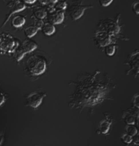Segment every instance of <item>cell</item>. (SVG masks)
<instances>
[{
  "mask_svg": "<svg viewBox=\"0 0 139 146\" xmlns=\"http://www.w3.org/2000/svg\"><path fill=\"white\" fill-rule=\"evenodd\" d=\"M132 10L136 14H139V1H135L132 5Z\"/></svg>",
  "mask_w": 139,
  "mask_h": 146,
  "instance_id": "23",
  "label": "cell"
},
{
  "mask_svg": "<svg viewBox=\"0 0 139 146\" xmlns=\"http://www.w3.org/2000/svg\"><path fill=\"white\" fill-rule=\"evenodd\" d=\"M126 64L130 67V70L139 74V50H136L130 55Z\"/></svg>",
  "mask_w": 139,
  "mask_h": 146,
  "instance_id": "8",
  "label": "cell"
},
{
  "mask_svg": "<svg viewBox=\"0 0 139 146\" xmlns=\"http://www.w3.org/2000/svg\"><path fill=\"white\" fill-rule=\"evenodd\" d=\"M26 68L32 75L39 76L45 72L46 62L41 56L33 55L27 60Z\"/></svg>",
  "mask_w": 139,
  "mask_h": 146,
  "instance_id": "1",
  "label": "cell"
},
{
  "mask_svg": "<svg viewBox=\"0 0 139 146\" xmlns=\"http://www.w3.org/2000/svg\"><path fill=\"white\" fill-rule=\"evenodd\" d=\"M136 124H137V127H138L139 129V112L136 116Z\"/></svg>",
  "mask_w": 139,
  "mask_h": 146,
  "instance_id": "29",
  "label": "cell"
},
{
  "mask_svg": "<svg viewBox=\"0 0 139 146\" xmlns=\"http://www.w3.org/2000/svg\"><path fill=\"white\" fill-rule=\"evenodd\" d=\"M112 36L108 33L100 30L95 33L94 39L98 46L105 47L107 45L112 43Z\"/></svg>",
  "mask_w": 139,
  "mask_h": 146,
  "instance_id": "5",
  "label": "cell"
},
{
  "mask_svg": "<svg viewBox=\"0 0 139 146\" xmlns=\"http://www.w3.org/2000/svg\"><path fill=\"white\" fill-rule=\"evenodd\" d=\"M130 146H139V143H136V142H134V143H132Z\"/></svg>",
  "mask_w": 139,
  "mask_h": 146,
  "instance_id": "30",
  "label": "cell"
},
{
  "mask_svg": "<svg viewBox=\"0 0 139 146\" xmlns=\"http://www.w3.org/2000/svg\"><path fill=\"white\" fill-rule=\"evenodd\" d=\"M22 1H23L24 3H28V4H33V3H34L37 0H22Z\"/></svg>",
  "mask_w": 139,
  "mask_h": 146,
  "instance_id": "27",
  "label": "cell"
},
{
  "mask_svg": "<svg viewBox=\"0 0 139 146\" xmlns=\"http://www.w3.org/2000/svg\"><path fill=\"white\" fill-rule=\"evenodd\" d=\"M31 20L33 21V26L36 27L39 29H41V27H43V21H42V20L38 19V18H35L33 16H32L31 17Z\"/></svg>",
  "mask_w": 139,
  "mask_h": 146,
  "instance_id": "21",
  "label": "cell"
},
{
  "mask_svg": "<svg viewBox=\"0 0 139 146\" xmlns=\"http://www.w3.org/2000/svg\"><path fill=\"white\" fill-rule=\"evenodd\" d=\"M113 0H99L100 4L102 5V6L107 7L108 5H109L112 3Z\"/></svg>",
  "mask_w": 139,
  "mask_h": 146,
  "instance_id": "25",
  "label": "cell"
},
{
  "mask_svg": "<svg viewBox=\"0 0 139 146\" xmlns=\"http://www.w3.org/2000/svg\"><path fill=\"white\" fill-rule=\"evenodd\" d=\"M67 3H66V1H63V0H58L57 2L54 4V8H55L56 10L63 11L67 8Z\"/></svg>",
  "mask_w": 139,
  "mask_h": 146,
  "instance_id": "20",
  "label": "cell"
},
{
  "mask_svg": "<svg viewBox=\"0 0 139 146\" xmlns=\"http://www.w3.org/2000/svg\"><path fill=\"white\" fill-rule=\"evenodd\" d=\"M65 19V13L63 11L57 10L50 17V23L53 25H59L63 23Z\"/></svg>",
  "mask_w": 139,
  "mask_h": 146,
  "instance_id": "10",
  "label": "cell"
},
{
  "mask_svg": "<svg viewBox=\"0 0 139 146\" xmlns=\"http://www.w3.org/2000/svg\"><path fill=\"white\" fill-rule=\"evenodd\" d=\"M134 142L136 143H139V133H136V135L134 136V139H133Z\"/></svg>",
  "mask_w": 139,
  "mask_h": 146,
  "instance_id": "28",
  "label": "cell"
},
{
  "mask_svg": "<svg viewBox=\"0 0 139 146\" xmlns=\"http://www.w3.org/2000/svg\"><path fill=\"white\" fill-rule=\"evenodd\" d=\"M120 14L116 16V18L111 19L102 20L100 21L98 24V27L100 29V31H103L111 35V36H116L120 33L121 30V27L120 25Z\"/></svg>",
  "mask_w": 139,
  "mask_h": 146,
  "instance_id": "3",
  "label": "cell"
},
{
  "mask_svg": "<svg viewBox=\"0 0 139 146\" xmlns=\"http://www.w3.org/2000/svg\"><path fill=\"white\" fill-rule=\"evenodd\" d=\"M41 29L42 32H43V33L45 35H47V36L52 35V34H54V33H55V31H56L54 25H53L52 23H49V22L43 23V27H41Z\"/></svg>",
  "mask_w": 139,
  "mask_h": 146,
  "instance_id": "13",
  "label": "cell"
},
{
  "mask_svg": "<svg viewBox=\"0 0 139 146\" xmlns=\"http://www.w3.org/2000/svg\"><path fill=\"white\" fill-rule=\"evenodd\" d=\"M13 54H14V58H15V60L17 62H19L20 60H21L22 59H23L24 56L25 55V53L22 51L21 47H20V45H19V47L16 49V50L14 51Z\"/></svg>",
  "mask_w": 139,
  "mask_h": 146,
  "instance_id": "19",
  "label": "cell"
},
{
  "mask_svg": "<svg viewBox=\"0 0 139 146\" xmlns=\"http://www.w3.org/2000/svg\"><path fill=\"white\" fill-rule=\"evenodd\" d=\"M132 104L134 107L139 109V94L134 95L132 98Z\"/></svg>",
  "mask_w": 139,
  "mask_h": 146,
  "instance_id": "24",
  "label": "cell"
},
{
  "mask_svg": "<svg viewBox=\"0 0 139 146\" xmlns=\"http://www.w3.org/2000/svg\"><path fill=\"white\" fill-rule=\"evenodd\" d=\"M38 47L37 43L35 42L33 40L29 39H27L22 43L21 45H20V47L22 51L25 53V54H29V53L32 52Z\"/></svg>",
  "mask_w": 139,
  "mask_h": 146,
  "instance_id": "9",
  "label": "cell"
},
{
  "mask_svg": "<svg viewBox=\"0 0 139 146\" xmlns=\"http://www.w3.org/2000/svg\"><path fill=\"white\" fill-rule=\"evenodd\" d=\"M10 7H11L10 12H9V14L6 16L5 21L3 22L1 27H3L5 26V24L8 23V21H9V19H10V18L13 15L14 13L21 12V11L24 10L25 8H26L25 3H24L23 1H21V0H16V1H13V3H12V4Z\"/></svg>",
  "mask_w": 139,
  "mask_h": 146,
  "instance_id": "7",
  "label": "cell"
},
{
  "mask_svg": "<svg viewBox=\"0 0 139 146\" xmlns=\"http://www.w3.org/2000/svg\"><path fill=\"white\" fill-rule=\"evenodd\" d=\"M3 136L0 135V145H1V144L2 143V142H3Z\"/></svg>",
  "mask_w": 139,
  "mask_h": 146,
  "instance_id": "31",
  "label": "cell"
},
{
  "mask_svg": "<svg viewBox=\"0 0 139 146\" xmlns=\"http://www.w3.org/2000/svg\"><path fill=\"white\" fill-rule=\"evenodd\" d=\"M19 43L9 33L0 34V54H13Z\"/></svg>",
  "mask_w": 139,
  "mask_h": 146,
  "instance_id": "2",
  "label": "cell"
},
{
  "mask_svg": "<svg viewBox=\"0 0 139 146\" xmlns=\"http://www.w3.org/2000/svg\"><path fill=\"white\" fill-rule=\"evenodd\" d=\"M45 96V94L41 92H33L29 94L27 98V103L29 106L33 108H37L41 104L43 101V98Z\"/></svg>",
  "mask_w": 139,
  "mask_h": 146,
  "instance_id": "6",
  "label": "cell"
},
{
  "mask_svg": "<svg viewBox=\"0 0 139 146\" xmlns=\"http://www.w3.org/2000/svg\"><path fill=\"white\" fill-rule=\"evenodd\" d=\"M121 139H122V140L124 142V143H128V144L131 143L133 141L132 137H131L130 135H128L126 134V133H125V134L122 135V137H121Z\"/></svg>",
  "mask_w": 139,
  "mask_h": 146,
  "instance_id": "22",
  "label": "cell"
},
{
  "mask_svg": "<svg viewBox=\"0 0 139 146\" xmlns=\"http://www.w3.org/2000/svg\"><path fill=\"white\" fill-rule=\"evenodd\" d=\"M125 132L126 134L130 135L133 137L136 133H138V130L134 125H127L125 127Z\"/></svg>",
  "mask_w": 139,
  "mask_h": 146,
  "instance_id": "18",
  "label": "cell"
},
{
  "mask_svg": "<svg viewBox=\"0 0 139 146\" xmlns=\"http://www.w3.org/2000/svg\"><path fill=\"white\" fill-rule=\"evenodd\" d=\"M92 5H84L82 4H74L72 5L69 9V15L73 21H77L80 19L84 15V12L87 9L92 8Z\"/></svg>",
  "mask_w": 139,
  "mask_h": 146,
  "instance_id": "4",
  "label": "cell"
},
{
  "mask_svg": "<svg viewBox=\"0 0 139 146\" xmlns=\"http://www.w3.org/2000/svg\"><path fill=\"white\" fill-rule=\"evenodd\" d=\"M123 119L128 125H133L136 123V117L130 112H126L123 115Z\"/></svg>",
  "mask_w": 139,
  "mask_h": 146,
  "instance_id": "16",
  "label": "cell"
},
{
  "mask_svg": "<svg viewBox=\"0 0 139 146\" xmlns=\"http://www.w3.org/2000/svg\"><path fill=\"white\" fill-rule=\"evenodd\" d=\"M5 102V96L3 94V93L0 91V106H1L3 102Z\"/></svg>",
  "mask_w": 139,
  "mask_h": 146,
  "instance_id": "26",
  "label": "cell"
},
{
  "mask_svg": "<svg viewBox=\"0 0 139 146\" xmlns=\"http://www.w3.org/2000/svg\"><path fill=\"white\" fill-rule=\"evenodd\" d=\"M116 50V45L113 43H110L105 47V52L106 55L109 56H112L115 54Z\"/></svg>",
  "mask_w": 139,
  "mask_h": 146,
  "instance_id": "17",
  "label": "cell"
},
{
  "mask_svg": "<svg viewBox=\"0 0 139 146\" xmlns=\"http://www.w3.org/2000/svg\"><path fill=\"white\" fill-rule=\"evenodd\" d=\"M25 17L22 15H16L14 16L12 20V25L15 28H19V27H23L25 25Z\"/></svg>",
  "mask_w": 139,
  "mask_h": 146,
  "instance_id": "14",
  "label": "cell"
},
{
  "mask_svg": "<svg viewBox=\"0 0 139 146\" xmlns=\"http://www.w3.org/2000/svg\"><path fill=\"white\" fill-rule=\"evenodd\" d=\"M39 30V29L33 25V26H29L26 27L24 29V33H25V35L29 39V38H31L34 35H35V34L37 33Z\"/></svg>",
  "mask_w": 139,
  "mask_h": 146,
  "instance_id": "15",
  "label": "cell"
},
{
  "mask_svg": "<svg viewBox=\"0 0 139 146\" xmlns=\"http://www.w3.org/2000/svg\"><path fill=\"white\" fill-rule=\"evenodd\" d=\"M47 11L45 10V8H43L41 6H37L35 7L33 9V16L35 18H38V19L43 20L47 16Z\"/></svg>",
  "mask_w": 139,
  "mask_h": 146,
  "instance_id": "12",
  "label": "cell"
},
{
  "mask_svg": "<svg viewBox=\"0 0 139 146\" xmlns=\"http://www.w3.org/2000/svg\"><path fill=\"white\" fill-rule=\"evenodd\" d=\"M111 124H112V120L109 118H106V119L102 120L99 124V127H98L99 133L107 134L110 129Z\"/></svg>",
  "mask_w": 139,
  "mask_h": 146,
  "instance_id": "11",
  "label": "cell"
}]
</instances>
